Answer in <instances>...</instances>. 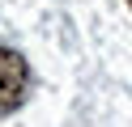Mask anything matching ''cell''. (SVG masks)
Returning <instances> with one entry per match:
<instances>
[{"instance_id":"cell-2","label":"cell","mask_w":132,"mask_h":127,"mask_svg":"<svg viewBox=\"0 0 132 127\" xmlns=\"http://www.w3.org/2000/svg\"><path fill=\"white\" fill-rule=\"evenodd\" d=\"M128 4H132V0H128Z\"/></svg>"},{"instance_id":"cell-1","label":"cell","mask_w":132,"mask_h":127,"mask_svg":"<svg viewBox=\"0 0 132 127\" xmlns=\"http://www.w3.org/2000/svg\"><path fill=\"white\" fill-rule=\"evenodd\" d=\"M26 89H30V68L17 51L0 47V114H13V110L26 102Z\"/></svg>"}]
</instances>
